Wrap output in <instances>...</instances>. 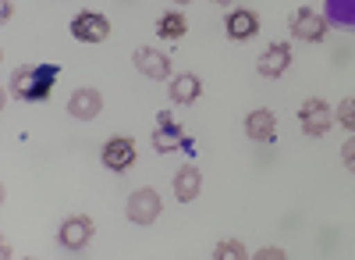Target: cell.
<instances>
[{
	"instance_id": "ba28073f",
	"label": "cell",
	"mask_w": 355,
	"mask_h": 260,
	"mask_svg": "<svg viewBox=\"0 0 355 260\" xmlns=\"http://www.w3.org/2000/svg\"><path fill=\"white\" fill-rule=\"evenodd\" d=\"M135 139L132 136H110L107 147H103V164L110 171H128L135 164Z\"/></svg>"
},
{
	"instance_id": "4fadbf2b",
	"label": "cell",
	"mask_w": 355,
	"mask_h": 260,
	"mask_svg": "<svg viewBox=\"0 0 355 260\" xmlns=\"http://www.w3.org/2000/svg\"><path fill=\"white\" fill-rule=\"evenodd\" d=\"M167 97H171L174 104H196V100L202 97V82H199V75H192V72L174 75L171 86H167Z\"/></svg>"
},
{
	"instance_id": "277c9868",
	"label": "cell",
	"mask_w": 355,
	"mask_h": 260,
	"mask_svg": "<svg viewBox=\"0 0 355 260\" xmlns=\"http://www.w3.org/2000/svg\"><path fill=\"white\" fill-rule=\"evenodd\" d=\"M160 211H164V200L150 186H142L128 196V221H135V225H153L160 218Z\"/></svg>"
},
{
	"instance_id": "9a60e30c",
	"label": "cell",
	"mask_w": 355,
	"mask_h": 260,
	"mask_svg": "<svg viewBox=\"0 0 355 260\" xmlns=\"http://www.w3.org/2000/svg\"><path fill=\"white\" fill-rule=\"evenodd\" d=\"M199 189H202V175H199V168H182L174 175V196L182 200V204H192V200L199 196Z\"/></svg>"
},
{
	"instance_id": "7c38bea8",
	"label": "cell",
	"mask_w": 355,
	"mask_h": 260,
	"mask_svg": "<svg viewBox=\"0 0 355 260\" xmlns=\"http://www.w3.org/2000/svg\"><path fill=\"white\" fill-rule=\"evenodd\" d=\"M245 136L252 143H274V136H277V114L270 107H256L245 118Z\"/></svg>"
},
{
	"instance_id": "5b68a950",
	"label": "cell",
	"mask_w": 355,
	"mask_h": 260,
	"mask_svg": "<svg viewBox=\"0 0 355 260\" xmlns=\"http://www.w3.org/2000/svg\"><path fill=\"white\" fill-rule=\"evenodd\" d=\"M71 36L78 43H103L110 36V22L100 11H82L71 18Z\"/></svg>"
},
{
	"instance_id": "8992f818",
	"label": "cell",
	"mask_w": 355,
	"mask_h": 260,
	"mask_svg": "<svg viewBox=\"0 0 355 260\" xmlns=\"http://www.w3.org/2000/svg\"><path fill=\"white\" fill-rule=\"evenodd\" d=\"M185 143H189L185 129L178 125L167 111H160L157 114V125H153V150L157 154H174L178 147H185Z\"/></svg>"
},
{
	"instance_id": "30bf717a",
	"label": "cell",
	"mask_w": 355,
	"mask_h": 260,
	"mask_svg": "<svg viewBox=\"0 0 355 260\" xmlns=\"http://www.w3.org/2000/svg\"><path fill=\"white\" fill-rule=\"evenodd\" d=\"M100 111H103V97H100V90H93V86H82V90H75L71 100H68V114L78 118V122H93Z\"/></svg>"
},
{
	"instance_id": "52a82bcc",
	"label": "cell",
	"mask_w": 355,
	"mask_h": 260,
	"mask_svg": "<svg viewBox=\"0 0 355 260\" xmlns=\"http://www.w3.org/2000/svg\"><path fill=\"white\" fill-rule=\"evenodd\" d=\"M93 232H96L93 218H85V214H71V218H64V221H61V232H57V243H61L64 250H82V246H89Z\"/></svg>"
},
{
	"instance_id": "7a4b0ae2",
	"label": "cell",
	"mask_w": 355,
	"mask_h": 260,
	"mask_svg": "<svg viewBox=\"0 0 355 260\" xmlns=\"http://www.w3.org/2000/svg\"><path fill=\"white\" fill-rule=\"evenodd\" d=\"M288 33L302 43H320V40H327V18L313 8H299L288 18Z\"/></svg>"
},
{
	"instance_id": "8fae6325",
	"label": "cell",
	"mask_w": 355,
	"mask_h": 260,
	"mask_svg": "<svg viewBox=\"0 0 355 260\" xmlns=\"http://www.w3.org/2000/svg\"><path fill=\"white\" fill-rule=\"evenodd\" d=\"M132 61L146 79H167L171 75V57L164 50H157V47H139L132 54Z\"/></svg>"
},
{
	"instance_id": "2e32d148",
	"label": "cell",
	"mask_w": 355,
	"mask_h": 260,
	"mask_svg": "<svg viewBox=\"0 0 355 260\" xmlns=\"http://www.w3.org/2000/svg\"><path fill=\"white\" fill-rule=\"evenodd\" d=\"M189 33V22H185V15L182 11H167V15H160L157 18V36H164V40H182Z\"/></svg>"
},
{
	"instance_id": "3957f363",
	"label": "cell",
	"mask_w": 355,
	"mask_h": 260,
	"mask_svg": "<svg viewBox=\"0 0 355 260\" xmlns=\"http://www.w3.org/2000/svg\"><path fill=\"white\" fill-rule=\"evenodd\" d=\"M299 125L306 136L320 139V136H327L331 125H334V111L327 107V100H320V97H309L302 107H299Z\"/></svg>"
},
{
	"instance_id": "9c48e42d",
	"label": "cell",
	"mask_w": 355,
	"mask_h": 260,
	"mask_svg": "<svg viewBox=\"0 0 355 260\" xmlns=\"http://www.w3.org/2000/svg\"><path fill=\"white\" fill-rule=\"evenodd\" d=\"M291 65V47L288 43H270L263 54H259V61H256V72L263 79H281Z\"/></svg>"
},
{
	"instance_id": "6da1fadb",
	"label": "cell",
	"mask_w": 355,
	"mask_h": 260,
	"mask_svg": "<svg viewBox=\"0 0 355 260\" xmlns=\"http://www.w3.org/2000/svg\"><path fill=\"white\" fill-rule=\"evenodd\" d=\"M61 75L57 65H25V68H15L11 75V93L25 104H40V100H50L53 93V82Z\"/></svg>"
},
{
	"instance_id": "ffe728a7",
	"label": "cell",
	"mask_w": 355,
	"mask_h": 260,
	"mask_svg": "<svg viewBox=\"0 0 355 260\" xmlns=\"http://www.w3.org/2000/svg\"><path fill=\"white\" fill-rule=\"evenodd\" d=\"M256 257H259V260H284V250H277V246H263Z\"/></svg>"
},
{
	"instance_id": "d6986e66",
	"label": "cell",
	"mask_w": 355,
	"mask_h": 260,
	"mask_svg": "<svg viewBox=\"0 0 355 260\" xmlns=\"http://www.w3.org/2000/svg\"><path fill=\"white\" fill-rule=\"evenodd\" d=\"M341 161H345V168H348V171H355V132H352V139L341 147Z\"/></svg>"
},
{
	"instance_id": "7402d4cb",
	"label": "cell",
	"mask_w": 355,
	"mask_h": 260,
	"mask_svg": "<svg viewBox=\"0 0 355 260\" xmlns=\"http://www.w3.org/2000/svg\"><path fill=\"white\" fill-rule=\"evenodd\" d=\"M214 4H231V0H214Z\"/></svg>"
},
{
	"instance_id": "5bb4252c",
	"label": "cell",
	"mask_w": 355,
	"mask_h": 260,
	"mask_svg": "<svg viewBox=\"0 0 355 260\" xmlns=\"http://www.w3.org/2000/svg\"><path fill=\"white\" fill-rule=\"evenodd\" d=\"M224 25H227V36L231 40H252L259 33V15L249 11V8H242V11H231Z\"/></svg>"
},
{
	"instance_id": "ac0fdd59",
	"label": "cell",
	"mask_w": 355,
	"mask_h": 260,
	"mask_svg": "<svg viewBox=\"0 0 355 260\" xmlns=\"http://www.w3.org/2000/svg\"><path fill=\"white\" fill-rule=\"evenodd\" d=\"M214 257H220V260L245 257V246H242V239H224V243H217V246H214Z\"/></svg>"
},
{
	"instance_id": "44dd1931",
	"label": "cell",
	"mask_w": 355,
	"mask_h": 260,
	"mask_svg": "<svg viewBox=\"0 0 355 260\" xmlns=\"http://www.w3.org/2000/svg\"><path fill=\"white\" fill-rule=\"evenodd\" d=\"M174 4H178V8H185V4H192V0H174Z\"/></svg>"
},
{
	"instance_id": "e0dca14e",
	"label": "cell",
	"mask_w": 355,
	"mask_h": 260,
	"mask_svg": "<svg viewBox=\"0 0 355 260\" xmlns=\"http://www.w3.org/2000/svg\"><path fill=\"white\" fill-rule=\"evenodd\" d=\"M334 118H338L348 132H355V97H345V100L334 107Z\"/></svg>"
}]
</instances>
